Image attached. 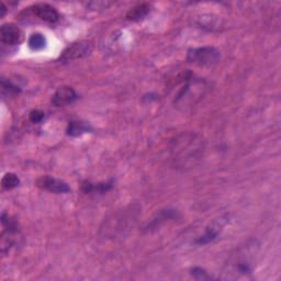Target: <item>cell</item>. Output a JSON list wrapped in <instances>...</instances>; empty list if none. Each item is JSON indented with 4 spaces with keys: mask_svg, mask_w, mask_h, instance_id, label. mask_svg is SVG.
Returning a JSON list of instances; mask_svg holds the SVG:
<instances>
[{
    "mask_svg": "<svg viewBox=\"0 0 281 281\" xmlns=\"http://www.w3.org/2000/svg\"><path fill=\"white\" fill-rule=\"evenodd\" d=\"M259 244L256 239H250L237 247L227 258L221 279L235 280L250 274L255 268Z\"/></svg>",
    "mask_w": 281,
    "mask_h": 281,
    "instance_id": "obj_1",
    "label": "cell"
},
{
    "mask_svg": "<svg viewBox=\"0 0 281 281\" xmlns=\"http://www.w3.org/2000/svg\"><path fill=\"white\" fill-rule=\"evenodd\" d=\"M203 151V143L197 135L188 133L181 134L173 141V153L174 159L176 162L186 165L189 162L199 158Z\"/></svg>",
    "mask_w": 281,
    "mask_h": 281,
    "instance_id": "obj_2",
    "label": "cell"
},
{
    "mask_svg": "<svg viewBox=\"0 0 281 281\" xmlns=\"http://www.w3.org/2000/svg\"><path fill=\"white\" fill-rule=\"evenodd\" d=\"M220 56V52L212 47L191 49L188 51L187 62L197 66L209 67L216 64Z\"/></svg>",
    "mask_w": 281,
    "mask_h": 281,
    "instance_id": "obj_3",
    "label": "cell"
},
{
    "mask_svg": "<svg viewBox=\"0 0 281 281\" xmlns=\"http://www.w3.org/2000/svg\"><path fill=\"white\" fill-rule=\"evenodd\" d=\"M91 50H93V47H91L90 42L88 41L75 42L68 45V47L63 51L60 59L64 63L79 60L83 59V57L88 56L91 53Z\"/></svg>",
    "mask_w": 281,
    "mask_h": 281,
    "instance_id": "obj_4",
    "label": "cell"
},
{
    "mask_svg": "<svg viewBox=\"0 0 281 281\" xmlns=\"http://www.w3.org/2000/svg\"><path fill=\"white\" fill-rule=\"evenodd\" d=\"M227 222H228L227 215L220 216L219 219L214 220L208 227L205 228V232L201 235V236L198 237L194 243L198 245H205V244L213 242V240L216 239L217 236H219L222 228L227 224Z\"/></svg>",
    "mask_w": 281,
    "mask_h": 281,
    "instance_id": "obj_5",
    "label": "cell"
},
{
    "mask_svg": "<svg viewBox=\"0 0 281 281\" xmlns=\"http://www.w3.org/2000/svg\"><path fill=\"white\" fill-rule=\"evenodd\" d=\"M37 187L52 193H68L71 187L68 183L51 176H42L37 180Z\"/></svg>",
    "mask_w": 281,
    "mask_h": 281,
    "instance_id": "obj_6",
    "label": "cell"
},
{
    "mask_svg": "<svg viewBox=\"0 0 281 281\" xmlns=\"http://www.w3.org/2000/svg\"><path fill=\"white\" fill-rule=\"evenodd\" d=\"M78 95L75 89L70 87V86H62L55 91L52 98V102L55 107H64L71 105L75 100H77Z\"/></svg>",
    "mask_w": 281,
    "mask_h": 281,
    "instance_id": "obj_7",
    "label": "cell"
},
{
    "mask_svg": "<svg viewBox=\"0 0 281 281\" xmlns=\"http://www.w3.org/2000/svg\"><path fill=\"white\" fill-rule=\"evenodd\" d=\"M32 13L39 19H41L49 24H55L60 20V15L54 7L49 4H37L32 7Z\"/></svg>",
    "mask_w": 281,
    "mask_h": 281,
    "instance_id": "obj_8",
    "label": "cell"
},
{
    "mask_svg": "<svg viewBox=\"0 0 281 281\" xmlns=\"http://www.w3.org/2000/svg\"><path fill=\"white\" fill-rule=\"evenodd\" d=\"M2 42L8 45H16L21 41L20 29L14 24H6L0 29Z\"/></svg>",
    "mask_w": 281,
    "mask_h": 281,
    "instance_id": "obj_9",
    "label": "cell"
},
{
    "mask_svg": "<svg viewBox=\"0 0 281 281\" xmlns=\"http://www.w3.org/2000/svg\"><path fill=\"white\" fill-rule=\"evenodd\" d=\"M152 6L150 4H141L129 10L127 14V19L130 21H140L151 13Z\"/></svg>",
    "mask_w": 281,
    "mask_h": 281,
    "instance_id": "obj_10",
    "label": "cell"
},
{
    "mask_svg": "<svg viewBox=\"0 0 281 281\" xmlns=\"http://www.w3.org/2000/svg\"><path fill=\"white\" fill-rule=\"evenodd\" d=\"M113 187V180L106 181V182H100V183H91L89 181H84L82 183V190L85 193H90V192H107L110 190Z\"/></svg>",
    "mask_w": 281,
    "mask_h": 281,
    "instance_id": "obj_11",
    "label": "cell"
},
{
    "mask_svg": "<svg viewBox=\"0 0 281 281\" xmlns=\"http://www.w3.org/2000/svg\"><path fill=\"white\" fill-rule=\"evenodd\" d=\"M93 131L90 124L83 121H71L67 127V134L70 136H79Z\"/></svg>",
    "mask_w": 281,
    "mask_h": 281,
    "instance_id": "obj_12",
    "label": "cell"
},
{
    "mask_svg": "<svg viewBox=\"0 0 281 281\" xmlns=\"http://www.w3.org/2000/svg\"><path fill=\"white\" fill-rule=\"evenodd\" d=\"M47 47V39L42 33H33L29 39V48L32 51H41Z\"/></svg>",
    "mask_w": 281,
    "mask_h": 281,
    "instance_id": "obj_13",
    "label": "cell"
},
{
    "mask_svg": "<svg viewBox=\"0 0 281 281\" xmlns=\"http://www.w3.org/2000/svg\"><path fill=\"white\" fill-rule=\"evenodd\" d=\"M198 25L203 28V29H208L209 31H213L215 29H219V27L221 26L220 20L216 18H214L213 16H202L201 18L199 19Z\"/></svg>",
    "mask_w": 281,
    "mask_h": 281,
    "instance_id": "obj_14",
    "label": "cell"
},
{
    "mask_svg": "<svg viewBox=\"0 0 281 281\" xmlns=\"http://www.w3.org/2000/svg\"><path fill=\"white\" fill-rule=\"evenodd\" d=\"M20 185V179L17 177L16 174L13 173H7L2 180V186L5 190H11V189H15Z\"/></svg>",
    "mask_w": 281,
    "mask_h": 281,
    "instance_id": "obj_15",
    "label": "cell"
},
{
    "mask_svg": "<svg viewBox=\"0 0 281 281\" xmlns=\"http://www.w3.org/2000/svg\"><path fill=\"white\" fill-rule=\"evenodd\" d=\"M2 89L4 94L13 95V96L18 95L21 91L19 86L15 85L13 82H10V80H7L6 78L2 79Z\"/></svg>",
    "mask_w": 281,
    "mask_h": 281,
    "instance_id": "obj_16",
    "label": "cell"
},
{
    "mask_svg": "<svg viewBox=\"0 0 281 281\" xmlns=\"http://www.w3.org/2000/svg\"><path fill=\"white\" fill-rule=\"evenodd\" d=\"M192 277L194 279H198V280H206V279H210L211 277L208 274L204 269L200 268V267H193L191 270H190Z\"/></svg>",
    "mask_w": 281,
    "mask_h": 281,
    "instance_id": "obj_17",
    "label": "cell"
},
{
    "mask_svg": "<svg viewBox=\"0 0 281 281\" xmlns=\"http://www.w3.org/2000/svg\"><path fill=\"white\" fill-rule=\"evenodd\" d=\"M29 119H30V121L32 123H40L43 121L44 119V112L41 110H32L29 114Z\"/></svg>",
    "mask_w": 281,
    "mask_h": 281,
    "instance_id": "obj_18",
    "label": "cell"
},
{
    "mask_svg": "<svg viewBox=\"0 0 281 281\" xmlns=\"http://www.w3.org/2000/svg\"><path fill=\"white\" fill-rule=\"evenodd\" d=\"M0 10H2V14H0V17H2V18H4L6 13H7V8H6V6H5L4 3H2V9H0Z\"/></svg>",
    "mask_w": 281,
    "mask_h": 281,
    "instance_id": "obj_19",
    "label": "cell"
}]
</instances>
